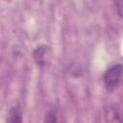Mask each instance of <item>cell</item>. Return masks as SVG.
I'll return each mask as SVG.
<instances>
[{"label": "cell", "mask_w": 123, "mask_h": 123, "mask_svg": "<svg viewBox=\"0 0 123 123\" xmlns=\"http://www.w3.org/2000/svg\"><path fill=\"white\" fill-rule=\"evenodd\" d=\"M122 79V65L114 64L107 69L104 75V84L109 91H114L120 85Z\"/></svg>", "instance_id": "6da1fadb"}, {"label": "cell", "mask_w": 123, "mask_h": 123, "mask_svg": "<svg viewBox=\"0 0 123 123\" xmlns=\"http://www.w3.org/2000/svg\"><path fill=\"white\" fill-rule=\"evenodd\" d=\"M44 123H64V116L59 109L53 108L46 113Z\"/></svg>", "instance_id": "3957f363"}, {"label": "cell", "mask_w": 123, "mask_h": 123, "mask_svg": "<svg viewBox=\"0 0 123 123\" xmlns=\"http://www.w3.org/2000/svg\"><path fill=\"white\" fill-rule=\"evenodd\" d=\"M106 120L108 123H122L120 110L115 107L109 108L106 112Z\"/></svg>", "instance_id": "277c9868"}, {"label": "cell", "mask_w": 123, "mask_h": 123, "mask_svg": "<svg viewBox=\"0 0 123 123\" xmlns=\"http://www.w3.org/2000/svg\"><path fill=\"white\" fill-rule=\"evenodd\" d=\"M6 123H22V113L19 106L11 108L7 115Z\"/></svg>", "instance_id": "5b68a950"}, {"label": "cell", "mask_w": 123, "mask_h": 123, "mask_svg": "<svg viewBox=\"0 0 123 123\" xmlns=\"http://www.w3.org/2000/svg\"><path fill=\"white\" fill-rule=\"evenodd\" d=\"M33 57L38 66L45 67L51 61L52 51L48 45H39L34 50Z\"/></svg>", "instance_id": "7a4b0ae2"}]
</instances>
